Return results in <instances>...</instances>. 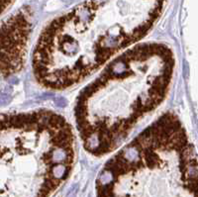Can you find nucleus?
Instances as JSON below:
<instances>
[{"label":"nucleus","mask_w":198,"mask_h":197,"mask_svg":"<svg viewBox=\"0 0 198 197\" xmlns=\"http://www.w3.org/2000/svg\"><path fill=\"white\" fill-rule=\"evenodd\" d=\"M13 2V0H2V12H4V10L8 6H10V4Z\"/></svg>","instance_id":"39448f33"},{"label":"nucleus","mask_w":198,"mask_h":197,"mask_svg":"<svg viewBox=\"0 0 198 197\" xmlns=\"http://www.w3.org/2000/svg\"><path fill=\"white\" fill-rule=\"evenodd\" d=\"M174 68L172 50L158 43L136 45L111 60L75 102L74 119L84 149L94 157L117 150L164 102Z\"/></svg>","instance_id":"f03ea898"},{"label":"nucleus","mask_w":198,"mask_h":197,"mask_svg":"<svg viewBox=\"0 0 198 197\" xmlns=\"http://www.w3.org/2000/svg\"><path fill=\"white\" fill-rule=\"evenodd\" d=\"M31 22L25 10H21L2 26L1 71L8 77L19 73L24 66Z\"/></svg>","instance_id":"20e7f679"},{"label":"nucleus","mask_w":198,"mask_h":197,"mask_svg":"<svg viewBox=\"0 0 198 197\" xmlns=\"http://www.w3.org/2000/svg\"><path fill=\"white\" fill-rule=\"evenodd\" d=\"M165 0H86L53 20L40 35L33 71L43 87L78 84L146 37Z\"/></svg>","instance_id":"f257e3e1"},{"label":"nucleus","mask_w":198,"mask_h":197,"mask_svg":"<svg viewBox=\"0 0 198 197\" xmlns=\"http://www.w3.org/2000/svg\"><path fill=\"white\" fill-rule=\"evenodd\" d=\"M0 144L1 197H51L73 170V131L53 111L2 114Z\"/></svg>","instance_id":"7ed1b4c3"}]
</instances>
